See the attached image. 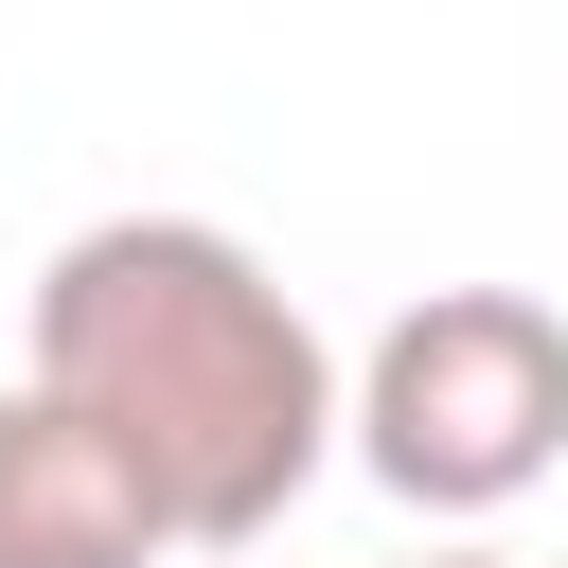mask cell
<instances>
[{
  "label": "cell",
  "mask_w": 568,
  "mask_h": 568,
  "mask_svg": "<svg viewBox=\"0 0 568 568\" xmlns=\"http://www.w3.org/2000/svg\"><path fill=\"white\" fill-rule=\"evenodd\" d=\"M355 462L408 497V515H515L550 462H568V320L532 284H426L355 390H337Z\"/></svg>",
  "instance_id": "cell-2"
},
{
  "label": "cell",
  "mask_w": 568,
  "mask_h": 568,
  "mask_svg": "<svg viewBox=\"0 0 568 568\" xmlns=\"http://www.w3.org/2000/svg\"><path fill=\"white\" fill-rule=\"evenodd\" d=\"M36 373L160 479L178 550H266L284 497L337 462V355L284 266L213 213H89L36 266Z\"/></svg>",
  "instance_id": "cell-1"
},
{
  "label": "cell",
  "mask_w": 568,
  "mask_h": 568,
  "mask_svg": "<svg viewBox=\"0 0 568 568\" xmlns=\"http://www.w3.org/2000/svg\"><path fill=\"white\" fill-rule=\"evenodd\" d=\"M160 550H178L160 479H142L53 373H18V390H0V568H160Z\"/></svg>",
  "instance_id": "cell-3"
},
{
  "label": "cell",
  "mask_w": 568,
  "mask_h": 568,
  "mask_svg": "<svg viewBox=\"0 0 568 568\" xmlns=\"http://www.w3.org/2000/svg\"><path fill=\"white\" fill-rule=\"evenodd\" d=\"M426 568H497V550H426Z\"/></svg>",
  "instance_id": "cell-4"
}]
</instances>
